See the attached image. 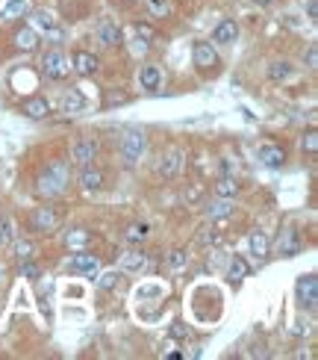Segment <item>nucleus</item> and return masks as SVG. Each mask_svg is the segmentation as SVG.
I'll return each instance as SVG.
<instances>
[{"instance_id":"f257e3e1","label":"nucleus","mask_w":318,"mask_h":360,"mask_svg":"<svg viewBox=\"0 0 318 360\" xmlns=\"http://www.w3.org/2000/svg\"><path fill=\"white\" fill-rule=\"evenodd\" d=\"M68 187H71V160H62V157L50 160L36 180V192L41 198H57Z\"/></svg>"},{"instance_id":"f03ea898","label":"nucleus","mask_w":318,"mask_h":360,"mask_svg":"<svg viewBox=\"0 0 318 360\" xmlns=\"http://www.w3.org/2000/svg\"><path fill=\"white\" fill-rule=\"evenodd\" d=\"M145 154H148L145 130H127V133L121 136V162L127 169H133V166H139Z\"/></svg>"},{"instance_id":"7ed1b4c3","label":"nucleus","mask_w":318,"mask_h":360,"mask_svg":"<svg viewBox=\"0 0 318 360\" xmlns=\"http://www.w3.org/2000/svg\"><path fill=\"white\" fill-rule=\"evenodd\" d=\"M41 74H45V80H50V83L68 80V74H71V59L65 57V50H59V48L45 50V57H41Z\"/></svg>"},{"instance_id":"20e7f679","label":"nucleus","mask_w":318,"mask_h":360,"mask_svg":"<svg viewBox=\"0 0 318 360\" xmlns=\"http://www.w3.org/2000/svg\"><path fill=\"white\" fill-rule=\"evenodd\" d=\"M27 225H30V231H32V234H41V236H45V234L59 231L62 219H59V213L53 210V207H36V210L30 213Z\"/></svg>"},{"instance_id":"39448f33","label":"nucleus","mask_w":318,"mask_h":360,"mask_svg":"<svg viewBox=\"0 0 318 360\" xmlns=\"http://www.w3.org/2000/svg\"><path fill=\"white\" fill-rule=\"evenodd\" d=\"M101 157V139L97 136H80L71 145V162L74 166H89Z\"/></svg>"},{"instance_id":"423d86ee","label":"nucleus","mask_w":318,"mask_h":360,"mask_svg":"<svg viewBox=\"0 0 318 360\" xmlns=\"http://www.w3.org/2000/svg\"><path fill=\"white\" fill-rule=\"evenodd\" d=\"M295 299H298L301 310H315V304H318V278L312 275V272L298 278V283H295Z\"/></svg>"},{"instance_id":"0eeeda50","label":"nucleus","mask_w":318,"mask_h":360,"mask_svg":"<svg viewBox=\"0 0 318 360\" xmlns=\"http://www.w3.org/2000/svg\"><path fill=\"white\" fill-rule=\"evenodd\" d=\"M192 62L197 71H215L218 68V50L210 39H201L192 45Z\"/></svg>"},{"instance_id":"6e6552de","label":"nucleus","mask_w":318,"mask_h":360,"mask_svg":"<svg viewBox=\"0 0 318 360\" xmlns=\"http://www.w3.org/2000/svg\"><path fill=\"white\" fill-rule=\"evenodd\" d=\"M68 272H74V275H86V278H97V272H101V260H97L95 254H89L86 248L74 251V254L68 257Z\"/></svg>"},{"instance_id":"1a4fd4ad","label":"nucleus","mask_w":318,"mask_h":360,"mask_svg":"<svg viewBox=\"0 0 318 360\" xmlns=\"http://www.w3.org/2000/svg\"><path fill=\"white\" fill-rule=\"evenodd\" d=\"M183 166H186V154L180 148H168L166 154L159 157V162H157V174L162 180H174V178H180V171H183Z\"/></svg>"},{"instance_id":"9d476101","label":"nucleus","mask_w":318,"mask_h":360,"mask_svg":"<svg viewBox=\"0 0 318 360\" xmlns=\"http://www.w3.org/2000/svg\"><path fill=\"white\" fill-rule=\"evenodd\" d=\"M71 71H77L80 77H95L97 71H101V57L86 48H77L71 53Z\"/></svg>"},{"instance_id":"9b49d317","label":"nucleus","mask_w":318,"mask_h":360,"mask_svg":"<svg viewBox=\"0 0 318 360\" xmlns=\"http://www.w3.org/2000/svg\"><path fill=\"white\" fill-rule=\"evenodd\" d=\"M77 183H80V189L83 192H101L103 189V183H106V174L95 166V162H89V166H80V174H77Z\"/></svg>"},{"instance_id":"f8f14e48","label":"nucleus","mask_w":318,"mask_h":360,"mask_svg":"<svg viewBox=\"0 0 318 360\" xmlns=\"http://www.w3.org/2000/svg\"><path fill=\"white\" fill-rule=\"evenodd\" d=\"M304 251V236L295 227H283L277 236V254L280 257H298Z\"/></svg>"},{"instance_id":"ddd939ff","label":"nucleus","mask_w":318,"mask_h":360,"mask_svg":"<svg viewBox=\"0 0 318 360\" xmlns=\"http://www.w3.org/2000/svg\"><path fill=\"white\" fill-rule=\"evenodd\" d=\"M21 113H24L27 118H32V122H41V118H50L53 106L45 95H30L21 101Z\"/></svg>"},{"instance_id":"4468645a","label":"nucleus","mask_w":318,"mask_h":360,"mask_svg":"<svg viewBox=\"0 0 318 360\" xmlns=\"http://www.w3.org/2000/svg\"><path fill=\"white\" fill-rule=\"evenodd\" d=\"M97 41H101L103 48H121L124 45V30L115 24L112 18L101 21V27H97Z\"/></svg>"},{"instance_id":"2eb2a0df","label":"nucleus","mask_w":318,"mask_h":360,"mask_svg":"<svg viewBox=\"0 0 318 360\" xmlns=\"http://www.w3.org/2000/svg\"><path fill=\"white\" fill-rule=\"evenodd\" d=\"M257 160L266 169H283V162H286V151H283L280 145H274V142H266V145L257 148Z\"/></svg>"},{"instance_id":"dca6fc26","label":"nucleus","mask_w":318,"mask_h":360,"mask_svg":"<svg viewBox=\"0 0 318 360\" xmlns=\"http://www.w3.org/2000/svg\"><path fill=\"white\" fill-rule=\"evenodd\" d=\"M239 39V24L236 18H221L212 30V45H233Z\"/></svg>"},{"instance_id":"f3484780","label":"nucleus","mask_w":318,"mask_h":360,"mask_svg":"<svg viewBox=\"0 0 318 360\" xmlns=\"http://www.w3.org/2000/svg\"><path fill=\"white\" fill-rule=\"evenodd\" d=\"M32 18V30L36 32H48V36H59V18L48 12V9H36V12H30Z\"/></svg>"},{"instance_id":"a211bd4d","label":"nucleus","mask_w":318,"mask_h":360,"mask_svg":"<svg viewBox=\"0 0 318 360\" xmlns=\"http://www.w3.org/2000/svg\"><path fill=\"white\" fill-rule=\"evenodd\" d=\"M212 192L215 198H239V192H242V183L236 180V174H221L215 183H212Z\"/></svg>"},{"instance_id":"6ab92c4d","label":"nucleus","mask_w":318,"mask_h":360,"mask_svg":"<svg viewBox=\"0 0 318 360\" xmlns=\"http://www.w3.org/2000/svg\"><path fill=\"white\" fill-rule=\"evenodd\" d=\"M139 86L145 92H157L162 86V68H159V65H153V62L141 65V68H139Z\"/></svg>"},{"instance_id":"aec40b11","label":"nucleus","mask_w":318,"mask_h":360,"mask_svg":"<svg viewBox=\"0 0 318 360\" xmlns=\"http://www.w3.org/2000/svg\"><path fill=\"white\" fill-rule=\"evenodd\" d=\"M12 41H15V48L21 50V53H32V50H39V32L32 30V27H18L15 30V36H12Z\"/></svg>"},{"instance_id":"412c9836","label":"nucleus","mask_w":318,"mask_h":360,"mask_svg":"<svg viewBox=\"0 0 318 360\" xmlns=\"http://www.w3.org/2000/svg\"><path fill=\"white\" fill-rule=\"evenodd\" d=\"M59 106H62L65 115H77V113L86 110V97H83L80 89H65L62 97H59Z\"/></svg>"},{"instance_id":"4be33fe9","label":"nucleus","mask_w":318,"mask_h":360,"mask_svg":"<svg viewBox=\"0 0 318 360\" xmlns=\"http://www.w3.org/2000/svg\"><path fill=\"white\" fill-rule=\"evenodd\" d=\"M150 269V257L145 254V251H127V254H121V272L127 275V272H148Z\"/></svg>"},{"instance_id":"5701e85b","label":"nucleus","mask_w":318,"mask_h":360,"mask_svg":"<svg viewBox=\"0 0 318 360\" xmlns=\"http://www.w3.org/2000/svg\"><path fill=\"white\" fill-rule=\"evenodd\" d=\"M266 74H268L271 83H286V80L295 77V65L289 59H274V62H268Z\"/></svg>"},{"instance_id":"b1692460","label":"nucleus","mask_w":318,"mask_h":360,"mask_svg":"<svg viewBox=\"0 0 318 360\" xmlns=\"http://www.w3.org/2000/svg\"><path fill=\"white\" fill-rule=\"evenodd\" d=\"M248 251H250V254H254L257 260H268V257H271L268 236L262 234V231H250V236H248Z\"/></svg>"},{"instance_id":"393cba45","label":"nucleus","mask_w":318,"mask_h":360,"mask_svg":"<svg viewBox=\"0 0 318 360\" xmlns=\"http://www.w3.org/2000/svg\"><path fill=\"white\" fill-rule=\"evenodd\" d=\"M203 213H206V219H210V222L227 219V216H233V201H230V198H212V201H206Z\"/></svg>"},{"instance_id":"a878e982","label":"nucleus","mask_w":318,"mask_h":360,"mask_svg":"<svg viewBox=\"0 0 318 360\" xmlns=\"http://www.w3.org/2000/svg\"><path fill=\"white\" fill-rule=\"evenodd\" d=\"M250 275V263L242 257V254H233L227 260V278H230V283H239V281H245Z\"/></svg>"},{"instance_id":"bb28decb","label":"nucleus","mask_w":318,"mask_h":360,"mask_svg":"<svg viewBox=\"0 0 318 360\" xmlns=\"http://www.w3.org/2000/svg\"><path fill=\"white\" fill-rule=\"evenodd\" d=\"M124 272H103V275H97V287L106 290V292H115V290H124Z\"/></svg>"},{"instance_id":"cd10ccee","label":"nucleus","mask_w":318,"mask_h":360,"mask_svg":"<svg viewBox=\"0 0 318 360\" xmlns=\"http://www.w3.org/2000/svg\"><path fill=\"white\" fill-rule=\"evenodd\" d=\"M24 15H30L27 0H6L3 12H0V18H3V21H15V18H24Z\"/></svg>"},{"instance_id":"c85d7f7f","label":"nucleus","mask_w":318,"mask_h":360,"mask_svg":"<svg viewBox=\"0 0 318 360\" xmlns=\"http://www.w3.org/2000/svg\"><path fill=\"white\" fill-rule=\"evenodd\" d=\"M86 243H92V231H86V227H74V231L65 234V245L68 248H83Z\"/></svg>"},{"instance_id":"c756f323","label":"nucleus","mask_w":318,"mask_h":360,"mask_svg":"<svg viewBox=\"0 0 318 360\" xmlns=\"http://www.w3.org/2000/svg\"><path fill=\"white\" fill-rule=\"evenodd\" d=\"M15 257H18V263L21 260H36V254H39V245L36 243H30V239H15Z\"/></svg>"},{"instance_id":"7c9ffc66","label":"nucleus","mask_w":318,"mask_h":360,"mask_svg":"<svg viewBox=\"0 0 318 360\" xmlns=\"http://www.w3.org/2000/svg\"><path fill=\"white\" fill-rule=\"evenodd\" d=\"M150 236V227L145 222H136V225H130L127 231H124V239L127 243H145V239Z\"/></svg>"},{"instance_id":"2f4dec72","label":"nucleus","mask_w":318,"mask_h":360,"mask_svg":"<svg viewBox=\"0 0 318 360\" xmlns=\"http://www.w3.org/2000/svg\"><path fill=\"white\" fill-rule=\"evenodd\" d=\"M166 260H168L171 269H186L189 266V254H186V248H171Z\"/></svg>"},{"instance_id":"473e14b6","label":"nucleus","mask_w":318,"mask_h":360,"mask_svg":"<svg viewBox=\"0 0 318 360\" xmlns=\"http://www.w3.org/2000/svg\"><path fill=\"white\" fill-rule=\"evenodd\" d=\"M301 148H304V154H310V157L318 154V133L315 130H306L304 139H301Z\"/></svg>"},{"instance_id":"72a5a7b5","label":"nucleus","mask_w":318,"mask_h":360,"mask_svg":"<svg viewBox=\"0 0 318 360\" xmlns=\"http://www.w3.org/2000/svg\"><path fill=\"white\" fill-rule=\"evenodd\" d=\"M21 275H24L27 281H39L41 278V269L36 260H21Z\"/></svg>"},{"instance_id":"f704fd0d","label":"nucleus","mask_w":318,"mask_h":360,"mask_svg":"<svg viewBox=\"0 0 318 360\" xmlns=\"http://www.w3.org/2000/svg\"><path fill=\"white\" fill-rule=\"evenodd\" d=\"M136 36L141 39V41H157V27H150V24H145V21H136Z\"/></svg>"},{"instance_id":"c9c22d12","label":"nucleus","mask_w":318,"mask_h":360,"mask_svg":"<svg viewBox=\"0 0 318 360\" xmlns=\"http://www.w3.org/2000/svg\"><path fill=\"white\" fill-rule=\"evenodd\" d=\"M148 6L157 18H171V3L168 0H148Z\"/></svg>"},{"instance_id":"e433bc0d","label":"nucleus","mask_w":318,"mask_h":360,"mask_svg":"<svg viewBox=\"0 0 318 360\" xmlns=\"http://www.w3.org/2000/svg\"><path fill=\"white\" fill-rule=\"evenodd\" d=\"M197 243H201V245H218V243H221V236H218V231H212V227H201Z\"/></svg>"},{"instance_id":"4c0bfd02","label":"nucleus","mask_w":318,"mask_h":360,"mask_svg":"<svg viewBox=\"0 0 318 360\" xmlns=\"http://www.w3.org/2000/svg\"><path fill=\"white\" fill-rule=\"evenodd\" d=\"M6 239H15V225H12V222H6L3 216H0V245H3Z\"/></svg>"},{"instance_id":"58836bf2","label":"nucleus","mask_w":318,"mask_h":360,"mask_svg":"<svg viewBox=\"0 0 318 360\" xmlns=\"http://www.w3.org/2000/svg\"><path fill=\"white\" fill-rule=\"evenodd\" d=\"M304 65H306L310 71L318 68V45H310V48H306V53H304Z\"/></svg>"},{"instance_id":"ea45409f","label":"nucleus","mask_w":318,"mask_h":360,"mask_svg":"<svg viewBox=\"0 0 318 360\" xmlns=\"http://www.w3.org/2000/svg\"><path fill=\"white\" fill-rule=\"evenodd\" d=\"M171 337H177V340H192V328H186V325L183 322H174L171 325Z\"/></svg>"},{"instance_id":"a19ab883","label":"nucleus","mask_w":318,"mask_h":360,"mask_svg":"<svg viewBox=\"0 0 318 360\" xmlns=\"http://www.w3.org/2000/svg\"><path fill=\"white\" fill-rule=\"evenodd\" d=\"M306 18L310 21L318 18V0H306Z\"/></svg>"},{"instance_id":"79ce46f5","label":"nucleus","mask_w":318,"mask_h":360,"mask_svg":"<svg viewBox=\"0 0 318 360\" xmlns=\"http://www.w3.org/2000/svg\"><path fill=\"white\" fill-rule=\"evenodd\" d=\"M148 48H150V45H148V41H141V39L133 41V53H148Z\"/></svg>"},{"instance_id":"37998d69","label":"nucleus","mask_w":318,"mask_h":360,"mask_svg":"<svg viewBox=\"0 0 318 360\" xmlns=\"http://www.w3.org/2000/svg\"><path fill=\"white\" fill-rule=\"evenodd\" d=\"M236 171V162H230V160H221V174H233Z\"/></svg>"}]
</instances>
